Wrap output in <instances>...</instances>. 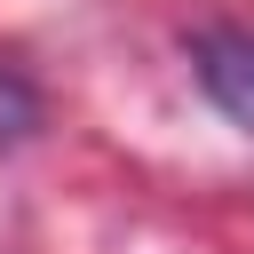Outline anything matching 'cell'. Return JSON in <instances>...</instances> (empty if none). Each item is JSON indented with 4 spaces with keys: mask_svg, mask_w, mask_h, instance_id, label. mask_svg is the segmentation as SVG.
I'll return each mask as SVG.
<instances>
[{
    "mask_svg": "<svg viewBox=\"0 0 254 254\" xmlns=\"http://www.w3.org/2000/svg\"><path fill=\"white\" fill-rule=\"evenodd\" d=\"M190 71H198L206 103L238 135H254V24H206V32H190Z\"/></svg>",
    "mask_w": 254,
    "mask_h": 254,
    "instance_id": "cell-1",
    "label": "cell"
},
{
    "mask_svg": "<svg viewBox=\"0 0 254 254\" xmlns=\"http://www.w3.org/2000/svg\"><path fill=\"white\" fill-rule=\"evenodd\" d=\"M32 127H40V95H32L16 71H0V151H8V143H24Z\"/></svg>",
    "mask_w": 254,
    "mask_h": 254,
    "instance_id": "cell-2",
    "label": "cell"
}]
</instances>
